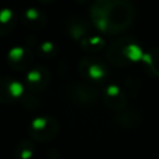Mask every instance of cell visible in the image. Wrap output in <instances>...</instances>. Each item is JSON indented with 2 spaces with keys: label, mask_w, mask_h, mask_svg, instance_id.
Listing matches in <instances>:
<instances>
[{
  "label": "cell",
  "mask_w": 159,
  "mask_h": 159,
  "mask_svg": "<svg viewBox=\"0 0 159 159\" xmlns=\"http://www.w3.org/2000/svg\"><path fill=\"white\" fill-rule=\"evenodd\" d=\"M22 93V84L10 77H0V102L11 103Z\"/></svg>",
  "instance_id": "cell-1"
},
{
  "label": "cell",
  "mask_w": 159,
  "mask_h": 159,
  "mask_svg": "<svg viewBox=\"0 0 159 159\" xmlns=\"http://www.w3.org/2000/svg\"><path fill=\"white\" fill-rule=\"evenodd\" d=\"M26 55H27V51L25 48L14 47L7 53V62L11 67H14L16 70H22L30 62V60L26 57Z\"/></svg>",
  "instance_id": "cell-2"
},
{
  "label": "cell",
  "mask_w": 159,
  "mask_h": 159,
  "mask_svg": "<svg viewBox=\"0 0 159 159\" xmlns=\"http://www.w3.org/2000/svg\"><path fill=\"white\" fill-rule=\"evenodd\" d=\"M16 16L10 9H0V36L9 34L15 26Z\"/></svg>",
  "instance_id": "cell-3"
},
{
  "label": "cell",
  "mask_w": 159,
  "mask_h": 159,
  "mask_svg": "<svg viewBox=\"0 0 159 159\" xmlns=\"http://www.w3.org/2000/svg\"><path fill=\"white\" fill-rule=\"evenodd\" d=\"M15 154L20 159H27L29 157H31V154H32V145H31V143L30 142H25V140L19 143V145L15 149Z\"/></svg>",
  "instance_id": "cell-4"
}]
</instances>
